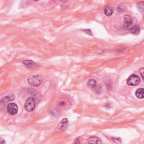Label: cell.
Wrapping results in <instances>:
<instances>
[{"instance_id": "1", "label": "cell", "mask_w": 144, "mask_h": 144, "mask_svg": "<svg viewBox=\"0 0 144 144\" xmlns=\"http://www.w3.org/2000/svg\"><path fill=\"white\" fill-rule=\"evenodd\" d=\"M43 82V77L41 75H33L28 77V82L30 85L35 86V87H38L40 86Z\"/></svg>"}, {"instance_id": "2", "label": "cell", "mask_w": 144, "mask_h": 144, "mask_svg": "<svg viewBox=\"0 0 144 144\" xmlns=\"http://www.w3.org/2000/svg\"><path fill=\"white\" fill-rule=\"evenodd\" d=\"M35 106V99L33 97H29L26 99L24 104L26 110L28 112H32L34 110Z\"/></svg>"}, {"instance_id": "3", "label": "cell", "mask_w": 144, "mask_h": 144, "mask_svg": "<svg viewBox=\"0 0 144 144\" xmlns=\"http://www.w3.org/2000/svg\"><path fill=\"white\" fill-rule=\"evenodd\" d=\"M140 82V78L136 74H132L127 79V83L128 85L131 86H136Z\"/></svg>"}, {"instance_id": "4", "label": "cell", "mask_w": 144, "mask_h": 144, "mask_svg": "<svg viewBox=\"0 0 144 144\" xmlns=\"http://www.w3.org/2000/svg\"><path fill=\"white\" fill-rule=\"evenodd\" d=\"M133 20L129 15L124 16V28L126 29H131L133 27Z\"/></svg>"}, {"instance_id": "5", "label": "cell", "mask_w": 144, "mask_h": 144, "mask_svg": "<svg viewBox=\"0 0 144 144\" xmlns=\"http://www.w3.org/2000/svg\"><path fill=\"white\" fill-rule=\"evenodd\" d=\"M7 112L11 116L16 114L18 112V107L15 103H10L7 106Z\"/></svg>"}, {"instance_id": "6", "label": "cell", "mask_w": 144, "mask_h": 144, "mask_svg": "<svg viewBox=\"0 0 144 144\" xmlns=\"http://www.w3.org/2000/svg\"><path fill=\"white\" fill-rule=\"evenodd\" d=\"M15 96L13 94H10V95H8V96H6L5 97H3L1 99V101H0V105H1V107L3 108V106H5L6 104H7L8 102L14 100L15 99Z\"/></svg>"}, {"instance_id": "7", "label": "cell", "mask_w": 144, "mask_h": 144, "mask_svg": "<svg viewBox=\"0 0 144 144\" xmlns=\"http://www.w3.org/2000/svg\"><path fill=\"white\" fill-rule=\"evenodd\" d=\"M88 143L90 144H101L102 141L99 137L96 136H91L88 139Z\"/></svg>"}, {"instance_id": "8", "label": "cell", "mask_w": 144, "mask_h": 144, "mask_svg": "<svg viewBox=\"0 0 144 144\" xmlns=\"http://www.w3.org/2000/svg\"><path fill=\"white\" fill-rule=\"evenodd\" d=\"M144 90L143 88H140L136 90V93H135V95H136V96L137 98L140 99H144Z\"/></svg>"}, {"instance_id": "9", "label": "cell", "mask_w": 144, "mask_h": 144, "mask_svg": "<svg viewBox=\"0 0 144 144\" xmlns=\"http://www.w3.org/2000/svg\"><path fill=\"white\" fill-rule=\"evenodd\" d=\"M68 119L66 118H64L63 120L61 121L60 123V125L59 126V128L60 130H64L65 128L67 127V126L68 125Z\"/></svg>"}, {"instance_id": "10", "label": "cell", "mask_w": 144, "mask_h": 144, "mask_svg": "<svg viewBox=\"0 0 144 144\" xmlns=\"http://www.w3.org/2000/svg\"><path fill=\"white\" fill-rule=\"evenodd\" d=\"M104 13L106 15V16H110L112 15L113 13V8L110 6H106L104 8Z\"/></svg>"}, {"instance_id": "11", "label": "cell", "mask_w": 144, "mask_h": 144, "mask_svg": "<svg viewBox=\"0 0 144 144\" xmlns=\"http://www.w3.org/2000/svg\"><path fill=\"white\" fill-rule=\"evenodd\" d=\"M130 31L132 34H138L140 32V26L139 25L134 26L131 29Z\"/></svg>"}, {"instance_id": "12", "label": "cell", "mask_w": 144, "mask_h": 144, "mask_svg": "<svg viewBox=\"0 0 144 144\" xmlns=\"http://www.w3.org/2000/svg\"><path fill=\"white\" fill-rule=\"evenodd\" d=\"M23 63L24 65L28 66L29 68H32L35 66V63L32 60H26L23 61Z\"/></svg>"}, {"instance_id": "13", "label": "cell", "mask_w": 144, "mask_h": 144, "mask_svg": "<svg viewBox=\"0 0 144 144\" xmlns=\"http://www.w3.org/2000/svg\"><path fill=\"white\" fill-rule=\"evenodd\" d=\"M87 85L90 87H94L96 85V81L95 79H90L87 82Z\"/></svg>"}, {"instance_id": "14", "label": "cell", "mask_w": 144, "mask_h": 144, "mask_svg": "<svg viewBox=\"0 0 144 144\" xmlns=\"http://www.w3.org/2000/svg\"><path fill=\"white\" fill-rule=\"evenodd\" d=\"M125 7L123 5H120L118 6V7L117 8V10L119 12H123L125 11Z\"/></svg>"}, {"instance_id": "15", "label": "cell", "mask_w": 144, "mask_h": 144, "mask_svg": "<svg viewBox=\"0 0 144 144\" xmlns=\"http://www.w3.org/2000/svg\"><path fill=\"white\" fill-rule=\"evenodd\" d=\"M144 68H142L140 70V73L141 74V76L142 77V78L143 79H144V75H143V73H144Z\"/></svg>"}, {"instance_id": "16", "label": "cell", "mask_w": 144, "mask_h": 144, "mask_svg": "<svg viewBox=\"0 0 144 144\" xmlns=\"http://www.w3.org/2000/svg\"><path fill=\"white\" fill-rule=\"evenodd\" d=\"M0 143L1 144H5V141L3 140V139H1V140H0Z\"/></svg>"}, {"instance_id": "17", "label": "cell", "mask_w": 144, "mask_h": 144, "mask_svg": "<svg viewBox=\"0 0 144 144\" xmlns=\"http://www.w3.org/2000/svg\"><path fill=\"white\" fill-rule=\"evenodd\" d=\"M74 143H78V144H79V143H80V142H79V141H78V139H76V141H75Z\"/></svg>"}]
</instances>
